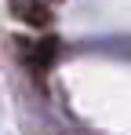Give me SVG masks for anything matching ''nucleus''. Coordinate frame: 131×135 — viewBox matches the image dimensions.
<instances>
[{
  "label": "nucleus",
  "mask_w": 131,
  "mask_h": 135,
  "mask_svg": "<svg viewBox=\"0 0 131 135\" xmlns=\"http://www.w3.org/2000/svg\"><path fill=\"white\" fill-rule=\"evenodd\" d=\"M11 4V11H15V18L26 26H33V29H47L51 26V7H47V0H7Z\"/></svg>",
  "instance_id": "1"
}]
</instances>
